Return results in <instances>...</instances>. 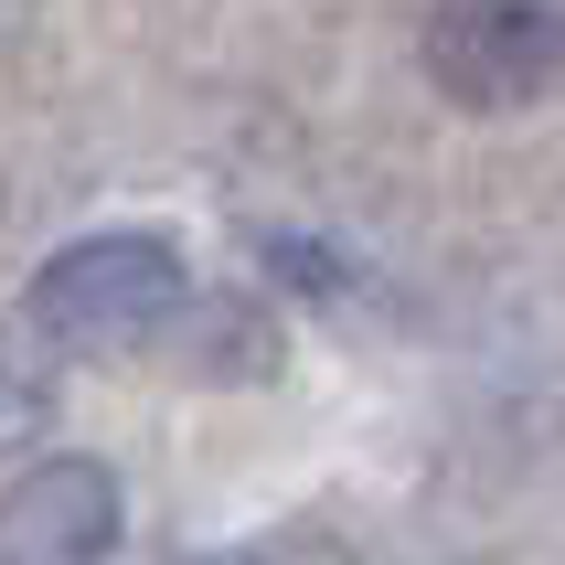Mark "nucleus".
Segmentation results:
<instances>
[{
	"label": "nucleus",
	"instance_id": "obj_1",
	"mask_svg": "<svg viewBox=\"0 0 565 565\" xmlns=\"http://www.w3.org/2000/svg\"><path fill=\"white\" fill-rule=\"evenodd\" d=\"M182 299H192L182 246L160 224H107V235H75L32 267L22 320L43 331V352H160Z\"/></svg>",
	"mask_w": 565,
	"mask_h": 565
},
{
	"label": "nucleus",
	"instance_id": "obj_2",
	"mask_svg": "<svg viewBox=\"0 0 565 565\" xmlns=\"http://www.w3.org/2000/svg\"><path fill=\"white\" fill-rule=\"evenodd\" d=\"M427 86L470 118H512L565 75V0H427Z\"/></svg>",
	"mask_w": 565,
	"mask_h": 565
},
{
	"label": "nucleus",
	"instance_id": "obj_3",
	"mask_svg": "<svg viewBox=\"0 0 565 565\" xmlns=\"http://www.w3.org/2000/svg\"><path fill=\"white\" fill-rule=\"evenodd\" d=\"M128 534V491L86 448H43L0 480V565H107Z\"/></svg>",
	"mask_w": 565,
	"mask_h": 565
},
{
	"label": "nucleus",
	"instance_id": "obj_4",
	"mask_svg": "<svg viewBox=\"0 0 565 565\" xmlns=\"http://www.w3.org/2000/svg\"><path fill=\"white\" fill-rule=\"evenodd\" d=\"M160 352H171L182 384H278V363H288L278 320L256 310L246 288H192L171 310V331H160Z\"/></svg>",
	"mask_w": 565,
	"mask_h": 565
},
{
	"label": "nucleus",
	"instance_id": "obj_5",
	"mask_svg": "<svg viewBox=\"0 0 565 565\" xmlns=\"http://www.w3.org/2000/svg\"><path fill=\"white\" fill-rule=\"evenodd\" d=\"M54 416H64L54 363H32V352H0V459H32V448L54 438Z\"/></svg>",
	"mask_w": 565,
	"mask_h": 565
},
{
	"label": "nucleus",
	"instance_id": "obj_6",
	"mask_svg": "<svg viewBox=\"0 0 565 565\" xmlns=\"http://www.w3.org/2000/svg\"><path fill=\"white\" fill-rule=\"evenodd\" d=\"M246 246L267 256V267L299 288V299H342V267H331V246H310V235H278V224H256Z\"/></svg>",
	"mask_w": 565,
	"mask_h": 565
},
{
	"label": "nucleus",
	"instance_id": "obj_7",
	"mask_svg": "<svg viewBox=\"0 0 565 565\" xmlns=\"http://www.w3.org/2000/svg\"><path fill=\"white\" fill-rule=\"evenodd\" d=\"M224 565H352V544L331 534V523H278V534H256V544H235Z\"/></svg>",
	"mask_w": 565,
	"mask_h": 565
}]
</instances>
